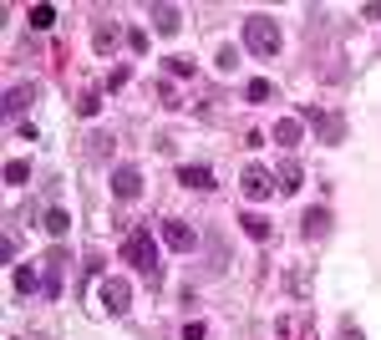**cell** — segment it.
<instances>
[{
  "label": "cell",
  "mask_w": 381,
  "mask_h": 340,
  "mask_svg": "<svg viewBox=\"0 0 381 340\" xmlns=\"http://www.w3.org/2000/svg\"><path fill=\"white\" fill-rule=\"evenodd\" d=\"M122 259L133 264V269H142L147 280H158V244H153V233H147V229H133L122 239Z\"/></svg>",
  "instance_id": "obj_1"
},
{
  "label": "cell",
  "mask_w": 381,
  "mask_h": 340,
  "mask_svg": "<svg viewBox=\"0 0 381 340\" xmlns=\"http://www.w3.org/2000/svg\"><path fill=\"white\" fill-rule=\"evenodd\" d=\"M244 46L254 56H274V51H280V26H274L269 15H249L244 20Z\"/></svg>",
  "instance_id": "obj_2"
},
{
  "label": "cell",
  "mask_w": 381,
  "mask_h": 340,
  "mask_svg": "<svg viewBox=\"0 0 381 340\" xmlns=\"http://www.w3.org/2000/svg\"><path fill=\"white\" fill-rule=\"evenodd\" d=\"M239 188H244V198H254V203H265V198L274 193V178L265 173L260 163H254V168H244V178H239Z\"/></svg>",
  "instance_id": "obj_3"
},
{
  "label": "cell",
  "mask_w": 381,
  "mask_h": 340,
  "mask_svg": "<svg viewBox=\"0 0 381 340\" xmlns=\"http://www.w3.org/2000/svg\"><path fill=\"white\" fill-rule=\"evenodd\" d=\"M300 122H315L326 142H341V137H346V122H341V117H330V112H315V107H305V112H300Z\"/></svg>",
  "instance_id": "obj_4"
},
{
  "label": "cell",
  "mask_w": 381,
  "mask_h": 340,
  "mask_svg": "<svg viewBox=\"0 0 381 340\" xmlns=\"http://www.w3.org/2000/svg\"><path fill=\"white\" fill-rule=\"evenodd\" d=\"M127 300H133V290H127V280H102V310L122 315V310H127Z\"/></svg>",
  "instance_id": "obj_5"
},
{
  "label": "cell",
  "mask_w": 381,
  "mask_h": 340,
  "mask_svg": "<svg viewBox=\"0 0 381 340\" xmlns=\"http://www.w3.org/2000/svg\"><path fill=\"white\" fill-rule=\"evenodd\" d=\"M163 244H168V249H183V254H188V249L199 244V233L188 229V224H178V219H168V224H163Z\"/></svg>",
  "instance_id": "obj_6"
},
{
  "label": "cell",
  "mask_w": 381,
  "mask_h": 340,
  "mask_svg": "<svg viewBox=\"0 0 381 340\" xmlns=\"http://www.w3.org/2000/svg\"><path fill=\"white\" fill-rule=\"evenodd\" d=\"M112 193L117 198H138L142 193V173H138V168H117V173H112Z\"/></svg>",
  "instance_id": "obj_7"
},
{
  "label": "cell",
  "mask_w": 381,
  "mask_h": 340,
  "mask_svg": "<svg viewBox=\"0 0 381 340\" xmlns=\"http://www.w3.org/2000/svg\"><path fill=\"white\" fill-rule=\"evenodd\" d=\"M300 229H305V239H326L330 233V208H305Z\"/></svg>",
  "instance_id": "obj_8"
},
{
  "label": "cell",
  "mask_w": 381,
  "mask_h": 340,
  "mask_svg": "<svg viewBox=\"0 0 381 340\" xmlns=\"http://www.w3.org/2000/svg\"><path fill=\"white\" fill-rule=\"evenodd\" d=\"M61 269H67V254L51 249V254H46V300H56V294H61Z\"/></svg>",
  "instance_id": "obj_9"
},
{
  "label": "cell",
  "mask_w": 381,
  "mask_h": 340,
  "mask_svg": "<svg viewBox=\"0 0 381 340\" xmlns=\"http://www.w3.org/2000/svg\"><path fill=\"white\" fill-rule=\"evenodd\" d=\"M274 183H280V193H300V183H305L300 163H295V158H285V163H280V178H274Z\"/></svg>",
  "instance_id": "obj_10"
},
{
  "label": "cell",
  "mask_w": 381,
  "mask_h": 340,
  "mask_svg": "<svg viewBox=\"0 0 381 340\" xmlns=\"http://www.w3.org/2000/svg\"><path fill=\"white\" fill-rule=\"evenodd\" d=\"M178 183H183V188H199V193H203V188H214V173H208L203 163H199V168L188 163V168H178Z\"/></svg>",
  "instance_id": "obj_11"
},
{
  "label": "cell",
  "mask_w": 381,
  "mask_h": 340,
  "mask_svg": "<svg viewBox=\"0 0 381 340\" xmlns=\"http://www.w3.org/2000/svg\"><path fill=\"white\" fill-rule=\"evenodd\" d=\"M153 26H158L163 36H178V26H183V15H178L173 6H153Z\"/></svg>",
  "instance_id": "obj_12"
},
{
  "label": "cell",
  "mask_w": 381,
  "mask_h": 340,
  "mask_svg": "<svg viewBox=\"0 0 381 340\" xmlns=\"http://www.w3.org/2000/svg\"><path fill=\"white\" fill-rule=\"evenodd\" d=\"M36 102V87H11V97H6V117H20Z\"/></svg>",
  "instance_id": "obj_13"
},
{
  "label": "cell",
  "mask_w": 381,
  "mask_h": 340,
  "mask_svg": "<svg viewBox=\"0 0 381 340\" xmlns=\"http://www.w3.org/2000/svg\"><path fill=\"white\" fill-rule=\"evenodd\" d=\"M274 142H280L285 153H290V147L300 142V117H285V122H274Z\"/></svg>",
  "instance_id": "obj_14"
},
{
  "label": "cell",
  "mask_w": 381,
  "mask_h": 340,
  "mask_svg": "<svg viewBox=\"0 0 381 340\" xmlns=\"http://www.w3.org/2000/svg\"><path fill=\"white\" fill-rule=\"evenodd\" d=\"M15 290H20V294H36V290L46 294V285H41V274H36L31 264H20V269H15Z\"/></svg>",
  "instance_id": "obj_15"
},
{
  "label": "cell",
  "mask_w": 381,
  "mask_h": 340,
  "mask_svg": "<svg viewBox=\"0 0 381 340\" xmlns=\"http://www.w3.org/2000/svg\"><path fill=\"white\" fill-rule=\"evenodd\" d=\"M239 224H244V233H249V239H260V244L269 239V219H265V214H244Z\"/></svg>",
  "instance_id": "obj_16"
},
{
  "label": "cell",
  "mask_w": 381,
  "mask_h": 340,
  "mask_svg": "<svg viewBox=\"0 0 381 340\" xmlns=\"http://www.w3.org/2000/svg\"><path fill=\"white\" fill-rule=\"evenodd\" d=\"M26 178H31V163H20V158H11V163H6V183H15V188H20V183H26Z\"/></svg>",
  "instance_id": "obj_17"
},
{
  "label": "cell",
  "mask_w": 381,
  "mask_h": 340,
  "mask_svg": "<svg viewBox=\"0 0 381 340\" xmlns=\"http://www.w3.org/2000/svg\"><path fill=\"white\" fill-rule=\"evenodd\" d=\"M67 229H72L67 208H51V214H46V233H56V239H61V233H67Z\"/></svg>",
  "instance_id": "obj_18"
},
{
  "label": "cell",
  "mask_w": 381,
  "mask_h": 340,
  "mask_svg": "<svg viewBox=\"0 0 381 340\" xmlns=\"http://www.w3.org/2000/svg\"><path fill=\"white\" fill-rule=\"evenodd\" d=\"M92 41H97V51L107 56V51L117 46V26H97V36H92Z\"/></svg>",
  "instance_id": "obj_19"
},
{
  "label": "cell",
  "mask_w": 381,
  "mask_h": 340,
  "mask_svg": "<svg viewBox=\"0 0 381 340\" xmlns=\"http://www.w3.org/2000/svg\"><path fill=\"white\" fill-rule=\"evenodd\" d=\"M269 92H274V87H269L265 76H254L249 87H244V97H249V102H269Z\"/></svg>",
  "instance_id": "obj_20"
},
{
  "label": "cell",
  "mask_w": 381,
  "mask_h": 340,
  "mask_svg": "<svg viewBox=\"0 0 381 340\" xmlns=\"http://www.w3.org/2000/svg\"><path fill=\"white\" fill-rule=\"evenodd\" d=\"M51 20H56V11H51V6H36V11H31V26H36V31H46Z\"/></svg>",
  "instance_id": "obj_21"
},
{
  "label": "cell",
  "mask_w": 381,
  "mask_h": 340,
  "mask_svg": "<svg viewBox=\"0 0 381 340\" xmlns=\"http://www.w3.org/2000/svg\"><path fill=\"white\" fill-rule=\"evenodd\" d=\"M168 72H173V76H194V61H188V56H168Z\"/></svg>",
  "instance_id": "obj_22"
},
{
  "label": "cell",
  "mask_w": 381,
  "mask_h": 340,
  "mask_svg": "<svg viewBox=\"0 0 381 340\" xmlns=\"http://www.w3.org/2000/svg\"><path fill=\"white\" fill-rule=\"evenodd\" d=\"M76 112H81V117H97V112H102V97H92V92H87V97L76 102Z\"/></svg>",
  "instance_id": "obj_23"
},
{
  "label": "cell",
  "mask_w": 381,
  "mask_h": 340,
  "mask_svg": "<svg viewBox=\"0 0 381 340\" xmlns=\"http://www.w3.org/2000/svg\"><path fill=\"white\" fill-rule=\"evenodd\" d=\"M290 290H295V294H310V274L295 269V274H290Z\"/></svg>",
  "instance_id": "obj_24"
},
{
  "label": "cell",
  "mask_w": 381,
  "mask_h": 340,
  "mask_svg": "<svg viewBox=\"0 0 381 340\" xmlns=\"http://www.w3.org/2000/svg\"><path fill=\"white\" fill-rule=\"evenodd\" d=\"M127 46H133V51L142 56V51H147V31H127Z\"/></svg>",
  "instance_id": "obj_25"
},
{
  "label": "cell",
  "mask_w": 381,
  "mask_h": 340,
  "mask_svg": "<svg viewBox=\"0 0 381 340\" xmlns=\"http://www.w3.org/2000/svg\"><path fill=\"white\" fill-rule=\"evenodd\" d=\"M183 340H203V325L194 320V325H183Z\"/></svg>",
  "instance_id": "obj_26"
}]
</instances>
